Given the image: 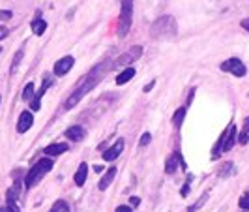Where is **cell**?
<instances>
[{
	"mask_svg": "<svg viewBox=\"0 0 249 212\" xmlns=\"http://www.w3.org/2000/svg\"><path fill=\"white\" fill-rule=\"evenodd\" d=\"M135 77V68H131V66H127L124 72L120 75H116V85L118 87H122V85H125L127 81H131Z\"/></svg>",
	"mask_w": 249,
	"mask_h": 212,
	"instance_id": "17",
	"label": "cell"
},
{
	"mask_svg": "<svg viewBox=\"0 0 249 212\" xmlns=\"http://www.w3.org/2000/svg\"><path fill=\"white\" fill-rule=\"evenodd\" d=\"M66 150H70V147H68L66 143H53V145H49V147H45V149H43V152H45L49 158H51V156H54V158H56V156L64 154Z\"/></svg>",
	"mask_w": 249,
	"mask_h": 212,
	"instance_id": "14",
	"label": "cell"
},
{
	"mask_svg": "<svg viewBox=\"0 0 249 212\" xmlns=\"http://www.w3.org/2000/svg\"><path fill=\"white\" fill-rule=\"evenodd\" d=\"M141 55H142V47H141V45H133L129 51H125L124 55H120V57L116 58V62H112V68L129 66V64H133L135 60H139V58H141Z\"/></svg>",
	"mask_w": 249,
	"mask_h": 212,
	"instance_id": "6",
	"label": "cell"
},
{
	"mask_svg": "<svg viewBox=\"0 0 249 212\" xmlns=\"http://www.w3.org/2000/svg\"><path fill=\"white\" fill-rule=\"evenodd\" d=\"M53 165H54V162H53L51 158H41L39 162L34 163L32 169L28 171V175H26V178H25V186L28 188V190L36 186L37 182H39V180L53 169Z\"/></svg>",
	"mask_w": 249,
	"mask_h": 212,
	"instance_id": "3",
	"label": "cell"
},
{
	"mask_svg": "<svg viewBox=\"0 0 249 212\" xmlns=\"http://www.w3.org/2000/svg\"><path fill=\"white\" fill-rule=\"evenodd\" d=\"M30 26H32V32H34L36 36H41V34L47 30V21H45V19H41V17H36Z\"/></svg>",
	"mask_w": 249,
	"mask_h": 212,
	"instance_id": "18",
	"label": "cell"
},
{
	"mask_svg": "<svg viewBox=\"0 0 249 212\" xmlns=\"http://www.w3.org/2000/svg\"><path fill=\"white\" fill-rule=\"evenodd\" d=\"M114 212H133V209H131L129 205H120V207H116Z\"/></svg>",
	"mask_w": 249,
	"mask_h": 212,
	"instance_id": "28",
	"label": "cell"
},
{
	"mask_svg": "<svg viewBox=\"0 0 249 212\" xmlns=\"http://www.w3.org/2000/svg\"><path fill=\"white\" fill-rule=\"evenodd\" d=\"M178 163L182 165V169H186V162L182 160V156L175 152V154H171L169 158H167V162H165V173L167 175H175L176 169H178Z\"/></svg>",
	"mask_w": 249,
	"mask_h": 212,
	"instance_id": "9",
	"label": "cell"
},
{
	"mask_svg": "<svg viewBox=\"0 0 249 212\" xmlns=\"http://www.w3.org/2000/svg\"><path fill=\"white\" fill-rule=\"evenodd\" d=\"M10 34V30L6 28V26H0V39H4V38Z\"/></svg>",
	"mask_w": 249,
	"mask_h": 212,
	"instance_id": "30",
	"label": "cell"
},
{
	"mask_svg": "<svg viewBox=\"0 0 249 212\" xmlns=\"http://www.w3.org/2000/svg\"><path fill=\"white\" fill-rule=\"evenodd\" d=\"M189 188H191V182L187 180L186 184H184V188H182V195H184V197H186V195H187V192H189Z\"/></svg>",
	"mask_w": 249,
	"mask_h": 212,
	"instance_id": "31",
	"label": "cell"
},
{
	"mask_svg": "<svg viewBox=\"0 0 249 212\" xmlns=\"http://www.w3.org/2000/svg\"><path fill=\"white\" fill-rule=\"evenodd\" d=\"M234 173H236V167H234L232 162L221 163L219 169H217V176H219V178H229V176H232Z\"/></svg>",
	"mask_w": 249,
	"mask_h": 212,
	"instance_id": "16",
	"label": "cell"
},
{
	"mask_svg": "<svg viewBox=\"0 0 249 212\" xmlns=\"http://www.w3.org/2000/svg\"><path fill=\"white\" fill-rule=\"evenodd\" d=\"M49 212H70V205H68L64 199H58L53 207H51Z\"/></svg>",
	"mask_w": 249,
	"mask_h": 212,
	"instance_id": "21",
	"label": "cell"
},
{
	"mask_svg": "<svg viewBox=\"0 0 249 212\" xmlns=\"http://www.w3.org/2000/svg\"><path fill=\"white\" fill-rule=\"evenodd\" d=\"M21 58H23V51H17V55H15V58H13V64H12V70L10 72H15L17 70V66H19V62H21Z\"/></svg>",
	"mask_w": 249,
	"mask_h": 212,
	"instance_id": "24",
	"label": "cell"
},
{
	"mask_svg": "<svg viewBox=\"0 0 249 212\" xmlns=\"http://www.w3.org/2000/svg\"><path fill=\"white\" fill-rule=\"evenodd\" d=\"M13 13L10 10H0V21H10Z\"/></svg>",
	"mask_w": 249,
	"mask_h": 212,
	"instance_id": "26",
	"label": "cell"
},
{
	"mask_svg": "<svg viewBox=\"0 0 249 212\" xmlns=\"http://www.w3.org/2000/svg\"><path fill=\"white\" fill-rule=\"evenodd\" d=\"M87 176H88V163H81L79 165V169H77V173H75L73 180H75V186H85V182H87Z\"/></svg>",
	"mask_w": 249,
	"mask_h": 212,
	"instance_id": "15",
	"label": "cell"
},
{
	"mask_svg": "<svg viewBox=\"0 0 249 212\" xmlns=\"http://www.w3.org/2000/svg\"><path fill=\"white\" fill-rule=\"evenodd\" d=\"M94 169H96V171H98V173H101V171H103V165H96V167H94Z\"/></svg>",
	"mask_w": 249,
	"mask_h": 212,
	"instance_id": "34",
	"label": "cell"
},
{
	"mask_svg": "<svg viewBox=\"0 0 249 212\" xmlns=\"http://www.w3.org/2000/svg\"><path fill=\"white\" fill-rule=\"evenodd\" d=\"M34 124V116L30 111H23L19 115V120H17V132L19 134H26Z\"/></svg>",
	"mask_w": 249,
	"mask_h": 212,
	"instance_id": "11",
	"label": "cell"
},
{
	"mask_svg": "<svg viewBox=\"0 0 249 212\" xmlns=\"http://www.w3.org/2000/svg\"><path fill=\"white\" fill-rule=\"evenodd\" d=\"M238 205L244 209V211H249V192H246L242 197H240V201H238Z\"/></svg>",
	"mask_w": 249,
	"mask_h": 212,
	"instance_id": "23",
	"label": "cell"
},
{
	"mask_svg": "<svg viewBox=\"0 0 249 212\" xmlns=\"http://www.w3.org/2000/svg\"><path fill=\"white\" fill-rule=\"evenodd\" d=\"M133 23V0H120V19H118V36L124 38Z\"/></svg>",
	"mask_w": 249,
	"mask_h": 212,
	"instance_id": "5",
	"label": "cell"
},
{
	"mask_svg": "<svg viewBox=\"0 0 249 212\" xmlns=\"http://www.w3.org/2000/svg\"><path fill=\"white\" fill-rule=\"evenodd\" d=\"M36 96V90H34V83H28L25 87V90H23V100L30 101L32 98Z\"/></svg>",
	"mask_w": 249,
	"mask_h": 212,
	"instance_id": "22",
	"label": "cell"
},
{
	"mask_svg": "<svg viewBox=\"0 0 249 212\" xmlns=\"http://www.w3.org/2000/svg\"><path fill=\"white\" fill-rule=\"evenodd\" d=\"M178 32V26L173 15H161L156 19L150 26V38L152 39H165V38H175Z\"/></svg>",
	"mask_w": 249,
	"mask_h": 212,
	"instance_id": "2",
	"label": "cell"
},
{
	"mask_svg": "<svg viewBox=\"0 0 249 212\" xmlns=\"http://www.w3.org/2000/svg\"><path fill=\"white\" fill-rule=\"evenodd\" d=\"M150 141H152V137H150V134H144V135L141 137V141H139V145H141V147H146V145H148Z\"/></svg>",
	"mask_w": 249,
	"mask_h": 212,
	"instance_id": "27",
	"label": "cell"
},
{
	"mask_svg": "<svg viewBox=\"0 0 249 212\" xmlns=\"http://www.w3.org/2000/svg\"><path fill=\"white\" fill-rule=\"evenodd\" d=\"M109 68H112L111 62H101V64H98V66H94V68L88 72V75H85V79L75 87L73 92L68 96V100L64 101V109H68V111L73 109L75 105L83 100L87 94H90L94 88L100 85V81L105 77Z\"/></svg>",
	"mask_w": 249,
	"mask_h": 212,
	"instance_id": "1",
	"label": "cell"
},
{
	"mask_svg": "<svg viewBox=\"0 0 249 212\" xmlns=\"http://www.w3.org/2000/svg\"><path fill=\"white\" fill-rule=\"evenodd\" d=\"M240 26H242L244 30H248V32H249V17H246V19H242V21H240Z\"/></svg>",
	"mask_w": 249,
	"mask_h": 212,
	"instance_id": "29",
	"label": "cell"
},
{
	"mask_svg": "<svg viewBox=\"0 0 249 212\" xmlns=\"http://www.w3.org/2000/svg\"><path fill=\"white\" fill-rule=\"evenodd\" d=\"M184 118H186V107H180V109H176L175 115H173V126H175L176 130L182 126Z\"/></svg>",
	"mask_w": 249,
	"mask_h": 212,
	"instance_id": "19",
	"label": "cell"
},
{
	"mask_svg": "<svg viewBox=\"0 0 249 212\" xmlns=\"http://www.w3.org/2000/svg\"><path fill=\"white\" fill-rule=\"evenodd\" d=\"M0 212H19V207H17V203H8L6 207H2Z\"/></svg>",
	"mask_w": 249,
	"mask_h": 212,
	"instance_id": "25",
	"label": "cell"
},
{
	"mask_svg": "<svg viewBox=\"0 0 249 212\" xmlns=\"http://www.w3.org/2000/svg\"><path fill=\"white\" fill-rule=\"evenodd\" d=\"M234 143H238V130H236V124L232 122V124L227 126V130L223 132V135H221V137H219V141L215 143V147H213V152H212V158L215 160V158H217V154L232 150Z\"/></svg>",
	"mask_w": 249,
	"mask_h": 212,
	"instance_id": "4",
	"label": "cell"
},
{
	"mask_svg": "<svg viewBox=\"0 0 249 212\" xmlns=\"http://www.w3.org/2000/svg\"><path fill=\"white\" fill-rule=\"evenodd\" d=\"M122 150H124V139H116V143L103 152V160L105 162H114L122 154Z\"/></svg>",
	"mask_w": 249,
	"mask_h": 212,
	"instance_id": "10",
	"label": "cell"
},
{
	"mask_svg": "<svg viewBox=\"0 0 249 212\" xmlns=\"http://www.w3.org/2000/svg\"><path fill=\"white\" fill-rule=\"evenodd\" d=\"M139 203H141V199H139V197H131V207H137Z\"/></svg>",
	"mask_w": 249,
	"mask_h": 212,
	"instance_id": "33",
	"label": "cell"
},
{
	"mask_svg": "<svg viewBox=\"0 0 249 212\" xmlns=\"http://www.w3.org/2000/svg\"><path fill=\"white\" fill-rule=\"evenodd\" d=\"M64 135L70 141H73V143H79V141L85 139V130H83V126H70Z\"/></svg>",
	"mask_w": 249,
	"mask_h": 212,
	"instance_id": "12",
	"label": "cell"
},
{
	"mask_svg": "<svg viewBox=\"0 0 249 212\" xmlns=\"http://www.w3.org/2000/svg\"><path fill=\"white\" fill-rule=\"evenodd\" d=\"M73 64H75L73 57H62L60 60H56L54 68H53V72H54L56 77H62V75H66L71 68H73Z\"/></svg>",
	"mask_w": 249,
	"mask_h": 212,
	"instance_id": "8",
	"label": "cell"
},
{
	"mask_svg": "<svg viewBox=\"0 0 249 212\" xmlns=\"http://www.w3.org/2000/svg\"><path fill=\"white\" fill-rule=\"evenodd\" d=\"M154 85H156V81H150L148 85H146V87H144V92H150V90H152V88H154Z\"/></svg>",
	"mask_w": 249,
	"mask_h": 212,
	"instance_id": "32",
	"label": "cell"
},
{
	"mask_svg": "<svg viewBox=\"0 0 249 212\" xmlns=\"http://www.w3.org/2000/svg\"><path fill=\"white\" fill-rule=\"evenodd\" d=\"M244 212H248V211H244Z\"/></svg>",
	"mask_w": 249,
	"mask_h": 212,
	"instance_id": "35",
	"label": "cell"
},
{
	"mask_svg": "<svg viewBox=\"0 0 249 212\" xmlns=\"http://www.w3.org/2000/svg\"><path fill=\"white\" fill-rule=\"evenodd\" d=\"M219 68H221V72H227V74L234 75V77H244V75L248 74L246 64L242 62L240 58H229V60H225Z\"/></svg>",
	"mask_w": 249,
	"mask_h": 212,
	"instance_id": "7",
	"label": "cell"
},
{
	"mask_svg": "<svg viewBox=\"0 0 249 212\" xmlns=\"http://www.w3.org/2000/svg\"><path fill=\"white\" fill-rule=\"evenodd\" d=\"M114 176H116V167L112 165V167H109L107 169V173L101 176V180H100V184H98V188H100V192H105L107 188L112 184V180H114Z\"/></svg>",
	"mask_w": 249,
	"mask_h": 212,
	"instance_id": "13",
	"label": "cell"
},
{
	"mask_svg": "<svg viewBox=\"0 0 249 212\" xmlns=\"http://www.w3.org/2000/svg\"><path fill=\"white\" fill-rule=\"evenodd\" d=\"M248 141H249V116L246 118L244 128H242V132H240V135H238V143H240V145H248Z\"/></svg>",
	"mask_w": 249,
	"mask_h": 212,
	"instance_id": "20",
	"label": "cell"
}]
</instances>
